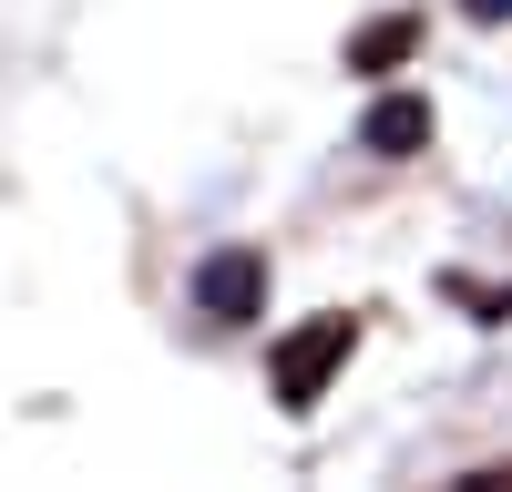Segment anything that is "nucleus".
<instances>
[{
	"instance_id": "obj_1",
	"label": "nucleus",
	"mask_w": 512,
	"mask_h": 492,
	"mask_svg": "<svg viewBox=\"0 0 512 492\" xmlns=\"http://www.w3.org/2000/svg\"><path fill=\"white\" fill-rule=\"evenodd\" d=\"M349 349H359V318H349V308L297 318L287 339H277V359H267V390H277L287 410H318V400H328V380L349 369Z\"/></svg>"
},
{
	"instance_id": "obj_2",
	"label": "nucleus",
	"mask_w": 512,
	"mask_h": 492,
	"mask_svg": "<svg viewBox=\"0 0 512 492\" xmlns=\"http://www.w3.org/2000/svg\"><path fill=\"white\" fill-rule=\"evenodd\" d=\"M195 308L216 318V328L267 318V257H256V246H216V257L195 267Z\"/></svg>"
},
{
	"instance_id": "obj_3",
	"label": "nucleus",
	"mask_w": 512,
	"mask_h": 492,
	"mask_svg": "<svg viewBox=\"0 0 512 492\" xmlns=\"http://www.w3.org/2000/svg\"><path fill=\"white\" fill-rule=\"evenodd\" d=\"M359 144H369V154H390V164L431 154V103H420V93H379L369 123H359Z\"/></svg>"
},
{
	"instance_id": "obj_4",
	"label": "nucleus",
	"mask_w": 512,
	"mask_h": 492,
	"mask_svg": "<svg viewBox=\"0 0 512 492\" xmlns=\"http://www.w3.org/2000/svg\"><path fill=\"white\" fill-rule=\"evenodd\" d=\"M410 52H420V21H410V11L359 21V31H349V72H369V82H379V72H400Z\"/></svg>"
},
{
	"instance_id": "obj_5",
	"label": "nucleus",
	"mask_w": 512,
	"mask_h": 492,
	"mask_svg": "<svg viewBox=\"0 0 512 492\" xmlns=\"http://www.w3.org/2000/svg\"><path fill=\"white\" fill-rule=\"evenodd\" d=\"M461 492H512V462H502V472H472V482H461Z\"/></svg>"
},
{
	"instance_id": "obj_6",
	"label": "nucleus",
	"mask_w": 512,
	"mask_h": 492,
	"mask_svg": "<svg viewBox=\"0 0 512 492\" xmlns=\"http://www.w3.org/2000/svg\"><path fill=\"white\" fill-rule=\"evenodd\" d=\"M461 11H472V21H512V0H461Z\"/></svg>"
}]
</instances>
